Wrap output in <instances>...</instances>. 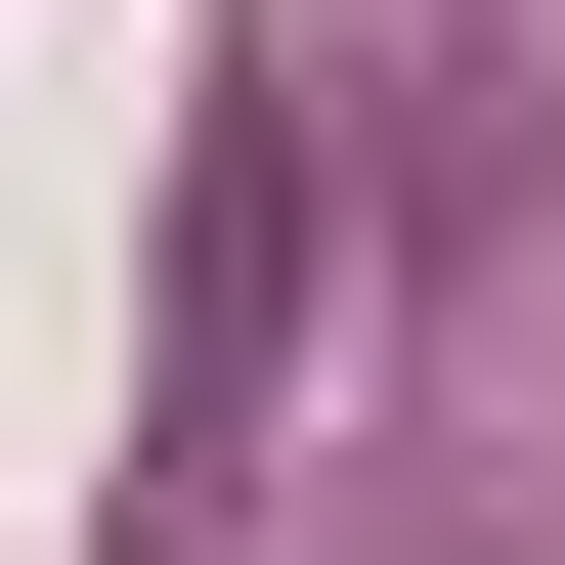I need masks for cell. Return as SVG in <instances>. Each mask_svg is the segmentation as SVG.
Returning <instances> with one entry per match:
<instances>
[]
</instances>
